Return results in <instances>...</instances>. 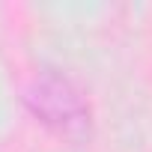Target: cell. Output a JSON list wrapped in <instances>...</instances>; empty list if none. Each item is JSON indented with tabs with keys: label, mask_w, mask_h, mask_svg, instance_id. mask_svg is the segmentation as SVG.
Segmentation results:
<instances>
[{
	"label": "cell",
	"mask_w": 152,
	"mask_h": 152,
	"mask_svg": "<svg viewBox=\"0 0 152 152\" xmlns=\"http://www.w3.org/2000/svg\"><path fill=\"white\" fill-rule=\"evenodd\" d=\"M24 102L33 110V116H39L60 137L66 140L90 137V107L81 99V93L60 75H51V72L39 75L27 87Z\"/></svg>",
	"instance_id": "6da1fadb"
}]
</instances>
